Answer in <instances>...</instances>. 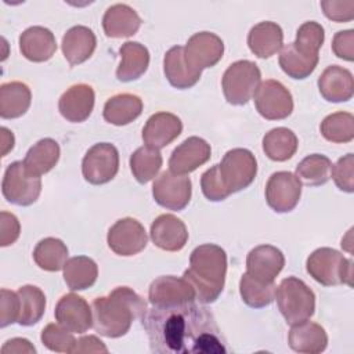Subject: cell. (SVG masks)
Here are the masks:
<instances>
[{
  "mask_svg": "<svg viewBox=\"0 0 354 354\" xmlns=\"http://www.w3.org/2000/svg\"><path fill=\"white\" fill-rule=\"evenodd\" d=\"M141 321L152 353L225 354L228 351L213 313L195 301L152 306Z\"/></svg>",
  "mask_w": 354,
  "mask_h": 354,
  "instance_id": "6da1fadb",
  "label": "cell"
},
{
  "mask_svg": "<svg viewBox=\"0 0 354 354\" xmlns=\"http://www.w3.org/2000/svg\"><path fill=\"white\" fill-rule=\"evenodd\" d=\"M147 301L129 286H118L108 296L93 300V328L105 337L126 335L134 319H142Z\"/></svg>",
  "mask_w": 354,
  "mask_h": 354,
  "instance_id": "7a4b0ae2",
  "label": "cell"
},
{
  "mask_svg": "<svg viewBox=\"0 0 354 354\" xmlns=\"http://www.w3.org/2000/svg\"><path fill=\"white\" fill-rule=\"evenodd\" d=\"M227 275V254L223 248L214 243L196 246L189 256V267L183 278L195 290L196 300L207 304L218 299L224 289Z\"/></svg>",
  "mask_w": 354,
  "mask_h": 354,
  "instance_id": "3957f363",
  "label": "cell"
},
{
  "mask_svg": "<svg viewBox=\"0 0 354 354\" xmlns=\"http://www.w3.org/2000/svg\"><path fill=\"white\" fill-rule=\"evenodd\" d=\"M275 299L281 314L289 325L310 319L315 311L314 292L299 278L288 277L275 289Z\"/></svg>",
  "mask_w": 354,
  "mask_h": 354,
  "instance_id": "277c9868",
  "label": "cell"
},
{
  "mask_svg": "<svg viewBox=\"0 0 354 354\" xmlns=\"http://www.w3.org/2000/svg\"><path fill=\"white\" fill-rule=\"evenodd\" d=\"M307 272L324 286L346 283L351 286L353 261L332 248L314 250L306 263Z\"/></svg>",
  "mask_w": 354,
  "mask_h": 354,
  "instance_id": "5b68a950",
  "label": "cell"
},
{
  "mask_svg": "<svg viewBox=\"0 0 354 354\" xmlns=\"http://www.w3.org/2000/svg\"><path fill=\"white\" fill-rule=\"evenodd\" d=\"M261 80L259 66L249 59L232 62L224 72L221 87L225 100L232 105H245L254 95Z\"/></svg>",
  "mask_w": 354,
  "mask_h": 354,
  "instance_id": "8992f818",
  "label": "cell"
},
{
  "mask_svg": "<svg viewBox=\"0 0 354 354\" xmlns=\"http://www.w3.org/2000/svg\"><path fill=\"white\" fill-rule=\"evenodd\" d=\"M40 191V176L29 171L24 162L15 160L7 166L1 183V192L10 203L29 206L37 201Z\"/></svg>",
  "mask_w": 354,
  "mask_h": 354,
  "instance_id": "52a82bcc",
  "label": "cell"
},
{
  "mask_svg": "<svg viewBox=\"0 0 354 354\" xmlns=\"http://www.w3.org/2000/svg\"><path fill=\"white\" fill-rule=\"evenodd\" d=\"M218 170L225 188L232 194L248 188L253 183L257 173V160L249 149L234 148L225 152Z\"/></svg>",
  "mask_w": 354,
  "mask_h": 354,
  "instance_id": "ba28073f",
  "label": "cell"
},
{
  "mask_svg": "<svg viewBox=\"0 0 354 354\" xmlns=\"http://www.w3.org/2000/svg\"><path fill=\"white\" fill-rule=\"evenodd\" d=\"M119 170V152L113 144H94L82 160V173L87 183L100 185L111 181Z\"/></svg>",
  "mask_w": 354,
  "mask_h": 354,
  "instance_id": "9c48e42d",
  "label": "cell"
},
{
  "mask_svg": "<svg viewBox=\"0 0 354 354\" xmlns=\"http://www.w3.org/2000/svg\"><path fill=\"white\" fill-rule=\"evenodd\" d=\"M253 98L257 112L268 120L285 119L293 111L290 91L281 82L274 79L261 82Z\"/></svg>",
  "mask_w": 354,
  "mask_h": 354,
  "instance_id": "30bf717a",
  "label": "cell"
},
{
  "mask_svg": "<svg viewBox=\"0 0 354 354\" xmlns=\"http://www.w3.org/2000/svg\"><path fill=\"white\" fill-rule=\"evenodd\" d=\"M192 184L185 174L163 171L152 185V196L158 205L169 210H183L191 201Z\"/></svg>",
  "mask_w": 354,
  "mask_h": 354,
  "instance_id": "8fae6325",
  "label": "cell"
},
{
  "mask_svg": "<svg viewBox=\"0 0 354 354\" xmlns=\"http://www.w3.org/2000/svg\"><path fill=\"white\" fill-rule=\"evenodd\" d=\"M301 181L290 171L272 173L266 184L267 205L277 213L292 212L300 201Z\"/></svg>",
  "mask_w": 354,
  "mask_h": 354,
  "instance_id": "7c38bea8",
  "label": "cell"
},
{
  "mask_svg": "<svg viewBox=\"0 0 354 354\" xmlns=\"http://www.w3.org/2000/svg\"><path fill=\"white\" fill-rule=\"evenodd\" d=\"M108 246L119 256H134L145 249L148 236L144 225L131 217L118 220L108 231Z\"/></svg>",
  "mask_w": 354,
  "mask_h": 354,
  "instance_id": "4fadbf2b",
  "label": "cell"
},
{
  "mask_svg": "<svg viewBox=\"0 0 354 354\" xmlns=\"http://www.w3.org/2000/svg\"><path fill=\"white\" fill-rule=\"evenodd\" d=\"M224 54L223 40L212 32H198L192 35L185 47L184 57L188 65L196 71L214 66Z\"/></svg>",
  "mask_w": 354,
  "mask_h": 354,
  "instance_id": "5bb4252c",
  "label": "cell"
},
{
  "mask_svg": "<svg viewBox=\"0 0 354 354\" xmlns=\"http://www.w3.org/2000/svg\"><path fill=\"white\" fill-rule=\"evenodd\" d=\"M148 299L152 306H176L195 301V290L184 278L163 275L149 285Z\"/></svg>",
  "mask_w": 354,
  "mask_h": 354,
  "instance_id": "9a60e30c",
  "label": "cell"
},
{
  "mask_svg": "<svg viewBox=\"0 0 354 354\" xmlns=\"http://www.w3.org/2000/svg\"><path fill=\"white\" fill-rule=\"evenodd\" d=\"M54 317L59 325L72 333H84L93 326V313L88 303L79 295H64L54 310Z\"/></svg>",
  "mask_w": 354,
  "mask_h": 354,
  "instance_id": "2e32d148",
  "label": "cell"
},
{
  "mask_svg": "<svg viewBox=\"0 0 354 354\" xmlns=\"http://www.w3.org/2000/svg\"><path fill=\"white\" fill-rule=\"evenodd\" d=\"M212 148L201 137H188L177 145L169 159L170 171L176 174H188L205 165L210 159Z\"/></svg>",
  "mask_w": 354,
  "mask_h": 354,
  "instance_id": "e0dca14e",
  "label": "cell"
},
{
  "mask_svg": "<svg viewBox=\"0 0 354 354\" xmlns=\"http://www.w3.org/2000/svg\"><path fill=\"white\" fill-rule=\"evenodd\" d=\"M285 266L283 253L272 245H260L252 249L246 257V272L261 281L271 283Z\"/></svg>",
  "mask_w": 354,
  "mask_h": 354,
  "instance_id": "ac0fdd59",
  "label": "cell"
},
{
  "mask_svg": "<svg viewBox=\"0 0 354 354\" xmlns=\"http://www.w3.org/2000/svg\"><path fill=\"white\" fill-rule=\"evenodd\" d=\"M183 131V122L170 112H158L148 118L142 129V140L147 147L162 149L174 141Z\"/></svg>",
  "mask_w": 354,
  "mask_h": 354,
  "instance_id": "d6986e66",
  "label": "cell"
},
{
  "mask_svg": "<svg viewBox=\"0 0 354 354\" xmlns=\"http://www.w3.org/2000/svg\"><path fill=\"white\" fill-rule=\"evenodd\" d=\"M95 94L91 86L79 83L71 86L58 101V111L68 122H84L93 112Z\"/></svg>",
  "mask_w": 354,
  "mask_h": 354,
  "instance_id": "ffe728a7",
  "label": "cell"
},
{
  "mask_svg": "<svg viewBox=\"0 0 354 354\" xmlns=\"http://www.w3.org/2000/svg\"><path fill=\"white\" fill-rule=\"evenodd\" d=\"M151 239L162 250L178 252L188 241L185 224L173 214H160L151 224Z\"/></svg>",
  "mask_w": 354,
  "mask_h": 354,
  "instance_id": "44dd1931",
  "label": "cell"
},
{
  "mask_svg": "<svg viewBox=\"0 0 354 354\" xmlns=\"http://www.w3.org/2000/svg\"><path fill=\"white\" fill-rule=\"evenodd\" d=\"M57 50L54 33L44 26H30L19 36V51L32 62L48 61Z\"/></svg>",
  "mask_w": 354,
  "mask_h": 354,
  "instance_id": "7402d4cb",
  "label": "cell"
},
{
  "mask_svg": "<svg viewBox=\"0 0 354 354\" xmlns=\"http://www.w3.org/2000/svg\"><path fill=\"white\" fill-rule=\"evenodd\" d=\"M318 90L329 102H344L354 94L353 75L348 69L330 65L318 77Z\"/></svg>",
  "mask_w": 354,
  "mask_h": 354,
  "instance_id": "603a6c76",
  "label": "cell"
},
{
  "mask_svg": "<svg viewBox=\"0 0 354 354\" xmlns=\"http://www.w3.org/2000/svg\"><path fill=\"white\" fill-rule=\"evenodd\" d=\"M95 46L97 39L94 32L83 25H76L68 29L61 41L64 57L72 66L87 61L93 55Z\"/></svg>",
  "mask_w": 354,
  "mask_h": 354,
  "instance_id": "cb8c5ba5",
  "label": "cell"
},
{
  "mask_svg": "<svg viewBox=\"0 0 354 354\" xmlns=\"http://www.w3.org/2000/svg\"><path fill=\"white\" fill-rule=\"evenodd\" d=\"M288 342L290 348L296 353L318 354L326 348L328 335L321 325L306 319L292 325Z\"/></svg>",
  "mask_w": 354,
  "mask_h": 354,
  "instance_id": "d4e9b609",
  "label": "cell"
},
{
  "mask_svg": "<svg viewBox=\"0 0 354 354\" xmlns=\"http://www.w3.org/2000/svg\"><path fill=\"white\" fill-rule=\"evenodd\" d=\"M163 72L169 83L180 90L189 88L198 83L202 72L191 68L184 57V47L174 46L166 51L163 58Z\"/></svg>",
  "mask_w": 354,
  "mask_h": 354,
  "instance_id": "484cf974",
  "label": "cell"
},
{
  "mask_svg": "<svg viewBox=\"0 0 354 354\" xmlns=\"http://www.w3.org/2000/svg\"><path fill=\"white\" fill-rule=\"evenodd\" d=\"M141 26V18L127 4H113L106 8L102 17V28L108 37H129L137 33Z\"/></svg>",
  "mask_w": 354,
  "mask_h": 354,
  "instance_id": "4316f807",
  "label": "cell"
},
{
  "mask_svg": "<svg viewBox=\"0 0 354 354\" xmlns=\"http://www.w3.org/2000/svg\"><path fill=\"white\" fill-rule=\"evenodd\" d=\"M282 28L271 21H263L254 25L248 35V46L259 58H270L282 48Z\"/></svg>",
  "mask_w": 354,
  "mask_h": 354,
  "instance_id": "83f0119b",
  "label": "cell"
},
{
  "mask_svg": "<svg viewBox=\"0 0 354 354\" xmlns=\"http://www.w3.org/2000/svg\"><path fill=\"white\" fill-rule=\"evenodd\" d=\"M120 64L116 77L120 82H133L141 77L149 65V51L138 41H126L119 48Z\"/></svg>",
  "mask_w": 354,
  "mask_h": 354,
  "instance_id": "f1b7e54d",
  "label": "cell"
},
{
  "mask_svg": "<svg viewBox=\"0 0 354 354\" xmlns=\"http://www.w3.org/2000/svg\"><path fill=\"white\" fill-rule=\"evenodd\" d=\"M142 112V100L138 95L122 93L106 100L104 119L115 126H124L136 120Z\"/></svg>",
  "mask_w": 354,
  "mask_h": 354,
  "instance_id": "f546056e",
  "label": "cell"
},
{
  "mask_svg": "<svg viewBox=\"0 0 354 354\" xmlns=\"http://www.w3.org/2000/svg\"><path fill=\"white\" fill-rule=\"evenodd\" d=\"M32 94L22 82H8L0 86V116L3 119H15L29 109Z\"/></svg>",
  "mask_w": 354,
  "mask_h": 354,
  "instance_id": "4dcf8cb0",
  "label": "cell"
},
{
  "mask_svg": "<svg viewBox=\"0 0 354 354\" xmlns=\"http://www.w3.org/2000/svg\"><path fill=\"white\" fill-rule=\"evenodd\" d=\"M64 279L71 290L91 288L98 277L97 263L87 256H75L64 266Z\"/></svg>",
  "mask_w": 354,
  "mask_h": 354,
  "instance_id": "1f68e13d",
  "label": "cell"
},
{
  "mask_svg": "<svg viewBox=\"0 0 354 354\" xmlns=\"http://www.w3.org/2000/svg\"><path fill=\"white\" fill-rule=\"evenodd\" d=\"M297 137L286 127H275L263 137L264 153L275 162H285L290 159L297 151Z\"/></svg>",
  "mask_w": 354,
  "mask_h": 354,
  "instance_id": "d6a6232c",
  "label": "cell"
},
{
  "mask_svg": "<svg viewBox=\"0 0 354 354\" xmlns=\"http://www.w3.org/2000/svg\"><path fill=\"white\" fill-rule=\"evenodd\" d=\"M59 145L53 138H43L37 141L25 155L24 163L29 171L41 176L50 171L59 159Z\"/></svg>",
  "mask_w": 354,
  "mask_h": 354,
  "instance_id": "836d02e7",
  "label": "cell"
},
{
  "mask_svg": "<svg viewBox=\"0 0 354 354\" xmlns=\"http://www.w3.org/2000/svg\"><path fill=\"white\" fill-rule=\"evenodd\" d=\"M19 297L18 324L32 326L37 324L46 310V296L43 290L35 285H24L17 290Z\"/></svg>",
  "mask_w": 354,
  "mask_h": 354,
  "instance_id": "e575fe53",
  "label": "cell"
},
{
  "mask_svg": "<svg viewBox=\"0 0 354 354\" xmlns=\"http://www.w3.org/2000/svg\"><path fill=\"white\" fill-rule=\"evenodd\" d=\"M33 260L44 271H59L68 260V248L58 238H44L36 245Z\"/></svg>",
  "mask_w": 354,
  "mask_h": 354,
  "instance_id": "d590c367",
  "label": "cell"
},
{
  "mask_svg": "<svg viewBox=\"0 0 354 354\" xmlns=\"http://www.w3.org/2000/svg\"><path fill=\"white\" fill-rule=\"evenodd\" d=\"M319 55L307 57L299 53L293 43L282 46L279 53V66L292 79H306L317 68Z\"/></svg>",
  "mask_w": 354,
  "mask_h": 354,
  "instance_id": "8d00e7d4",
  "label": "cell"
},
{
  "mask_svg": "<svg viewBox=\"0 0 354 354\" xmlns=\"http://www.w3.org/2000/svg\"><path fill=\"white\" fill-rule=\"evenodd\" d=\"M162 155L159 149L151 147H140L130 156V170L136 180L141 184L151 181L162 167Z\"/></svg>",
  "mask_w": 354,
  "mask_h": 354,
  "instance_id": "74e56055",
  "label": "cell"
},
{
  "mask_svg": "<svg viewBox=\"0 0 354 354\" xmlns=\"http://www.w3.org/2000/svg\"><path fill=\"white\" fill-rule=\"evenodd\" d=\"M332 162L328 156L313 153L306 156L296 166V177L306 185L317 187L325 184L330 178Z\"/></svg>",
  "mask_w": 354,
  "mask_h": 354,
  "instance_id": "f35d334b",
  "label": "cell"
},
{
  "mask_svg": "<svg viewBox=\"0 0 354 354\" xmlns=\"http://www.w3.org/2000/svg\"><path fill=\"white\" fill-rule=\"evenodd\" d=\"M275 289L277 286L274 282H261L250 277L248 272H245L239 281L241 297L249 307L253 308H261L271 304L275 299Z\"/></svg>",
  "mask_w": 354,
  "mask_h": 354,
  "instance_id": "ab89813d",
  "label": "cell"
},
{
  "mask_svg": "<svg viewBox=\"0 0 354 354\" xmlns=\"http://www.w3.org/2000/svg\"><path fill=\"white\" fill-rule=\"evenodd\" d=\"M319 130L330 142H350L354 138V116L343 111L330 113L321 122Z\"/></svg>",
  "mask_w": 354,
  "mask_h": 354,
  "instance_id": "60d3db41",
  "label": "cell"
},
{
  "mask_svg": "<svg viewBox=\"0 0 354 354\" xmlns=\"http://www.w3.org/2000/svg\"><path fill=\"white\" fill-rule=\"evenodd\" d=\"M324 40H325L324 28L315 21H307L299 26L293 46L303 55L317 57Z\"/></svg>",
  "mask_w": 354,
  "mask_h": 354,
  "instance_id": "b9f144b4",
  "label": "cell"
},
{
  "mask_svg": "<svg viewBox=\"0 0 354 354\" xmlns=\"http://www.w3.org/2000/svg\"><path fill=\"white\" fill-rule=\"evenodd\" d=\"M41 343L55 353H72L76 339L71 330L59 324H48L40 335Z\"/></svg>",
  "mask_w": 354,
  "mask_h": 354,
  "instance_id": "7bdbcfd3",
  "label": "cell"
},
{
  "mask_svg": "<svg viewBox=\"0 0 354 354\" xmlns=\"http://www.w3.org/2000/svg\"><path fill=\"white\" fill-rule=\"evenodd\" d=\"M201 188H202L203 195L212 202L224 201L225 198H228L231 195V192L225 188V185L221 180L218 165L212 166L202 174Z\"/></svg>",
  "mask_w": 354,
  "mask_h": 354,
  "instance_id": "ee69618b",
  "label": "cell"
},
{
  "mask_svg": "<svg viewBox=\"0 0 354 354\" xmlns=\"http://www.w3.org/2000/svg\"><path fill=\"white\" fill-rule=\"evenodd\" d=\"M330 176L336 187L344 192L354 191V155L347 153L332 165Z\"/></svg>",
  "mask_w": 354,
  "mask_h": 354,
  "instance_id": "f6af8a7d",
  "label": "cell"
},
{
  "mask_svg": "<svg viewBox=\"0 0 354 354\" xmlns=\"http://www.w3.org/2000/svg\"><path fill=\"white\" fill-rule=\"evenodd\" d=\"M321 7L326 18L336 22H347L354 18V0H324Z\"/></svg>",
  "mask_w": 354,
  "mask_h": 354,
  "instance_id": "bcb514c9",
  "label": "cell"
},
{
  "mask_svg": "<svg viewBox=\"0 0 354 354\" xmlns=\"http://www.w3.org/2000/svg\"><path fill=\"white\" fill-rule=\"evenodd\" d=\"M19 317V297L8 289H1L0 299V326L6 328L18 321Z\"/></svg>",
  "mask_w": 354,
  "mask_h": 354,
  "instance_id": "7dc6e473",
  "label": "cell"
},
{
  "mask_svg": "<svg viewBox=\"0 0 354 354\" xmlns=\"http://www.w3.org/2000/svg\"><path fill=\"white\" fill-rule=\"evenodd\" d=\"M332 51L336 57L351 62L354 59V30H339L333 36Z\"/></svg>",
  "mask_w": 354,
  "mask_h": 354,
  "instance_id": "c3c4849f",
  "label": "cell"
},
{
  "mask_svg": "<svg viewBox=\"0 0 354 354\" xmlns=\"http://www.w3.org/2000/svg\"><path fill=\"white\" fill-rule=\"evenodd\" d=\"M21 232V225L18 218L8 212L0 213V246L6 248L12 245Z\"/></svg>",
  "mask_w": 354,
  "mask_h": 354,
  "instance_id": "681fc988",
  "label": "cell"
},
{
  "mask_svg": "<svg viewBox=\"0 0 354 354\" xmlns=\"http://www.w3.org/2000/svg\"><path fill=\"white\" fill-rule=\"evenodd\" d=\"M72 353L73 354H80V353H108V348L97 336L88 335V336H83V337L76 340Z\"/></svg>",
  "mask_w": 354,
  "mask_h": 354,
  "instance_id": "f907efd6",
  "label": "cell"
},
{
  "mask_svg": "<svg viewBox=\"0 0 354 354\" xmlns=\"http://www.w3.org/2000/svg\"><path fill=\"white\" fill-rule=\"evenodd\" d=\"M1 353H17V354H22V353H30L35 354L36 348L30 344V342L28 339L24 337H14L7 340L3 347H1Z\"/></svg>",
  "mask_w": 354,
  "mask_h": 354,
  "instance_id": "816d5d0a",
  "label": "cell"
},
{
  "mask_svg": "<svg viewBox=\"0 0 354 354\" xmlns=\"http://www.w3.org/2000/svg\"><path fill=\"white\" fill-rule=\"evenodd\" d=\"M1 156H6L8 151L14 148V134L7 127H1Z\"/></svg>",
  "mask_w": 354,
  "mask_h": 354,
  "instance_id": "f5cc1de1",
  "label": "cell"
}]
</instances>
